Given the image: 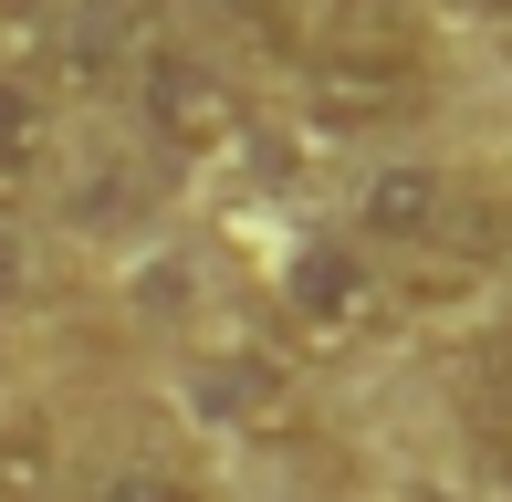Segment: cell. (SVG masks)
Wrapping results in <instances>:
<instances>
[{
  "mask_svg": "<svg viewBox=\"0 0 512 502\" xmlns=\"http://www.w3.org/2000/svg\"><path fill=\"white\" fill-rule=\"evenodd\" d=\"M492 251H502V262H512V210H502V220H492Z\"/></svg>",
  "mask_w": 512,
  "mask_h": 502,
  "instance_id": "obj_11",
  "label": "cell"
},
{
  "mask_svg": "<svg viewBox=\"0 0 512 502\" xmlns=\"http://www.w3.org/2000/svg\"><path fill=\"white\" fill-rule=\"evenodd\" d=\"M272 314H283L293 346L345 356V346H377L398 325V283H387L377 251H356L345 231H304L272 251Z\"/></svg>",
  "mask_w": 512,
  "mask_h": 502,
  "instance_id": "obj_2",
  "label": "cell"
},
{
  "mask_svg": "<svg viewBox=\"0 0 512 502\" xmlns=\"http://www.w3.org/2000/svg\"><path fill=\"white\" fill-rule=\"evenodd\" d=\"M189 387L220 408V429H283V377H272V356H209Z\"/></svg>",
  "mask_w": 512,
  "mask_h": 502,
  "instance_id": "obj_7",
  "label": "cell"
},
{
  "mask_svg": "<svg viewBox=\"0 0 512 502\" xmlns=\"http://www.w3.org/2000/svg\"><path fill=\"white\" fill-rule=\"evenodd\" d=\"M199 21H220V32H251V42H272V32H293V0H189Z\"/></svg>",
  "mask_w": 512,
  "mask_h": 502,
  "instance_id": "obj_9",
  "label": "cell"
},
{
  "mask_svg": "<svg viewBox=\"0 0 512 502\" xmlns=\"http://www.w3.org/2000/svg\"><path fill=\"white\" fill-rule=\"evenodd\" d=\"M126 105H136V126H147V147H157V157H178V168H209V157H230V147H241V126H251L241 84H230L220 63L199 53V42H178V32H157L147 53H136Z\"/></svg>",
  "mask_w": 512,
  "mask_h": 502,
  "instance_id": "obj_4",
  "label": "cell"
},
{
  "mask_svg": "<svg viewBox=\"0 0 512 502\" xmlns=\"http://www.w3.org/2000/svg\"><path fill=\"white\" fill-rule=\"evenodd\" d=\"M481 450H492V482L512 492V356H502V377H492V398H481Z\"/></svg>",
  "mask_w": 512,
  "mask_h": 502,
  "instance_id": "obj_10",
  "label": "cell"
},
{
  "mask_svg": "<svg viewBox=\"0 0 512 502\" xmlns=\"http://www.w3.org/2000/svg\"><path fill=\"white\" fill-rule=\"evenodd\" d=\"M11 11H63V0H11Z\"/></svg>",
  "mask_w": 512,
  "mask_h": 502,
  "instance_id": "obj_12",
  "label": "cell"
},
{
  "mask_svg": "<svg viewBox=\"0 0 512 502\" xmlns=\"http://www.w3.org/2000/svg\"><path fill=\"white\" fill-rule=\"evenodd\" d=\"M63 32H53V63H42V84H126L136 53H147V11L136 0H63Z\"/></svg>",
  "mask_w": 512,
  "mask_h": 502,
  "instance_id": "obj_5",
  "label": "cell"
},
{
  "mask_svg": "<svg viewBox=\"0 0 512 502\" xmlns=\"http://www.w3.org/2000/svg\"><path fill=\"white\" fill-rule=\"evenodd\" d=\"M492 11H502V21H512V0H492Z\"/></svg>",
  "mask_w": 512,
  "mask_h": 502,
  "instance_id": "obj_13",
  "label": "cell"
},
{
  "mask_svg": "<svg viewBox=\"0 0 512 502\" xmlns=\"http://www.w3.org/2000/svg\"><path fill=\"white\" fill-rule=\"evenodd\" d=\"M84 502H209V492H199V471H178V461H105L95 482H84Z\"/></svg>",
  "mask_w": 512,
  "mask_h": 502,
  "instance_id": "obj_8",
  "label": "cell"
},
{
  "mask_svg": "<svg viewBox=\"0 0 512 502\" xmlns=\"http://www.w3.org/2000/svg\"><path fill=\"white\" fill-rule=\"evenodd\" d=\"M345 241L377 251L387 272H398V262H481V251H492V220H481V199L460 189L450 168L398 157V168H366V178H356Z\"/></svg>",
  "mask_w": 512,
  "mask_h": 502,
  "instance_id": "obj_3",
  "label": "cell"
},
{
  "mask_svg": "<svg viewBox=\"0 0 512 502\" xmlns=\"http://www.w3.org/2000/svg\"><path fill=\"white\" fill-rule=\"evenodd\" d=\"M42 147H53V84H42V63H0V189L32 178Z\"/></svg>",
  "mask_w": 512,
  "mask_h": 502,
  "instance_id": "obj_6",
  "label": "cell"
},
{
  "mask_svg": "<svg viewBox=\"0 0 512 502\" xmlns=\"http://www.w3.org/2000/svg\"><path fill=\"white\" fill-rule=\"evenodd\" d=\"M439 95V53L418 0H335L304 42V116L335 136H387L408 116H429Z\"/></svg>",
  "mask_w": 512,
  "mask_h": 502,
  "instance_id": "obj_1",
  "label": "cell"
}]
</instances>
